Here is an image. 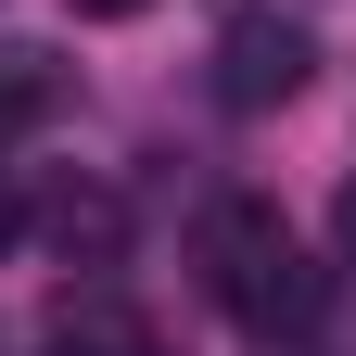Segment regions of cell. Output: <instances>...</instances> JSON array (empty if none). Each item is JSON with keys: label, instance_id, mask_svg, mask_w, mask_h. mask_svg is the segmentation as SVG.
<instances>
[{"label": "cell", "instance_id": "1", "mask_svg": "<svg viewBox=\"0 0 356 356\" xmlns=\"http://www.w3.org/2000/svg\"><path fill=\"white\" fill-rule=\"evenodd\" d=\"M204 280H216V305H229L254 343L318 331V305H331V280L293 254V229H280L267 204H216V216H204Z\"/></svg>", "mask_w": 356, "mask_h": 356}, {"label": "cell", "instance_id": "3", "mask_svg": "<svg viewBox=\"0 0 356 356\" xmlns=\"http://www.w3.org/2000/svg\"><path fill=\"white\" fill-rule=\"evenodd\" d=\"M51 115V51H0V127Z\"/></svg>", "mask_w": 356, "mask_h": 356}, {"label": "cell", "instance_id": "4", "mask_svg": "<svg viewBox=\"0 0 356 356\" xmlns=\"http://www.w3.org/2000/svg\"><path fill=\"white\" fill-rule=\"evenodd\" d=\"M51 356H153V331H127V318H64Z\"/></svg>", "mask_w": 356, "mask_h": 356}, {"label": "cell", "instance_id": "7", "mask_svg": "<svg viewBox=\"0 0 356 356\" xmlns=\"http://www.w3.org/2000/svg\"><path fill=\"white\" fill-rule=\"evenodd\" d=\"M76 13H140V0H76Z\"/></svg>", "mask_w": 356, "mask_h": 356}, {"label": "cell", "instance_id": "6", "mask_svg": "<svg viewBox=\"0 0 356 356\" xmlns=\"http://www.w3.org/2000/svg\"><path fill=\"white\" fill-rule=\"evenodd\" d=\"M13 229H26V204H13V178H0V242H13Z\"/></svg>", "mask_w": 356, "mask_h": 356}, {"label": "cell", "instance_id": "5", "mask_svg": "<svg viewBox=\"0 0 356 356\" xmlns=\"http://www.w3.org/2000/svg\"><path fill=\"white\" fill-rule=\"evenodd\" d=\"M331 229H343V254H356V178H343V204H331Z\"/></svg>", "mask_w": 356, "mask_h": 356}, {"label": "cell", "instance_id": "2", "mask_svg": "<svg viewBox=\"0 0 356 356\" xmlns=\"http://www.w3.org/2000/svg\"><path fill=\"white\" fill-rule=\"evenodd\" d=\"M305 26H280V13H229L216 26V102L229 115H280L293 89H305Z\"/></svg>", "mask_w": 356, "mask_h": 356}]
</instances>
